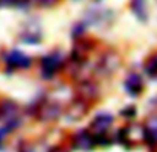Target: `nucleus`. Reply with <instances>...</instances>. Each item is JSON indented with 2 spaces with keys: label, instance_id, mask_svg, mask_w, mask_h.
Returning <instances> with one entry per match:
<instances>
[{
  "label": "nucleus",
  "instance_id": "nucleus-4",
  "mask_svg": "<svg viewBox=\"0 0 157 152\" xmlns=\"http://www.w3.org/2000/svg\"><path fill=\"white\" fill-rule=\"evenodd\" d=\"M132 7L134 13L136 14V17H139L141 19L146 18V6H145V0H132Z\"/></svg>",
  "mask_w": 157,
  "mask_h": 152
},
{
  "label": "nucleus",
  "instance_id": "nucleus-5",
  "mask_svg": "<svg viewBox=\"0 0 157 152\" xmlns=\"http://www.w3.org/2000/svg\"><path fill=\"white\" fill-rule=\"evenodd\" d=\"M145 71H146V74H149L150 76L157 74V57H153L147 61L146 66H145Z\"/></svg>",
  "mask_w": 157,
  "mask_h": 152
},
{
  "label": "nucleus",
  "instance_id": "nucleus-2",
  "mask_svg": "<svg viewBox=\"0 0 157 152\" xmlns=\"http://www.w3.org/2000/svg\"><path fill=\"white\" fill-rule=\"evenodd\" d=\"M4 60L13 68H28L30 65V58L26 57L25 54H22V53L15 51V50L8 53L4 57Z\"/></svg>",
  "mask_w": 157,
  "mask_h": 152
},
{
  "label": "nucleus",
  "instance_id": "nucleus-6",
  "mask_svg": "<svg viewBox=\"0 0 157 152\" xmlns=\"http://www.w3.org/2000/svg\"><path fill=\"white\" fill-rule=\"evenodd\" d=\"M17 0H0V6H13Z\"/></svg>",
  "mask_w": 157,
  "mask_h": 152
},
{
  "label": "nucleus",
  "instance_id": "nucleus-3",
  "mask_svg": "<svg viewBox=\"0 0 157 152\" xmlns=\"http://www.w3.org/2000/svg\"><path fill=\"white\" fill-rule=\"evenodd\" d=\"M125 90L130 93L131 95H136L139 94V91L142 90V80L138 75L132 74L127 78L125 80Z\"/></svg>",
  "mask_w": 157,
  "mask_h": 152
},
{
  "label": "nucleus",
  "instance_id": "nucleus-1",
  "mask_svg": "<svg viewBox=\"0 0 157 152\" xmlns=\"http://www.w3.org/2000/svg\"><path fill=\"white\" fill-rule=\"evenodd\" d=\"M61 64V55L58 53H54V54H50L47 57H44L41 60V69H43V75L50 78L57 72L58 65Z\"/></svg>",
  "mask_w": 157,
  "mask_h": 152
}]
</instances>
